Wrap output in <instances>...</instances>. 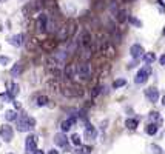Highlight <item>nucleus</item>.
<instances>
[{
	"instance_id": "1",
	"label": "nucleus",
	"mask_w": 165,
	"mask_h": 154,
	"mask_svg": "<svg viewBox=\"0 0 165 154\" xmlns=\"http://www.w3.org/2000/svg\"><path fill=\"white\" fill-rule=\"evenodd\" d=\"M16 123H17V130L20 133H28L36 126V120L33 117H30V116H25V114H22L20 117H17Z\"/></svg>"
},
{
	"instance_id": "2",
	"label": "nucleus",
	"mask_w": 165,
	"mask_h": 154,
	"mask_svg": "<svg viewBox=\"0 0 165 154\" xmlns=\"http://www.w3.org/2000/svg\"><path fill=\"white\" fill-rule=\"evenodd\" d=\"M76 75H79L82 80H88L91 75V66L88 62H82L79 65H76Z\"/></svg>"
},
{
	"instance_id": "3",
	"label": "nucleus",
	"mask_w": 165,
	"mask_h": 154,
	"mask_svg": "<svg viewBox=\"0 0 165 154\" xmlns=\"http://www.w3.org/2000/svg\"><path fill=\"white\" fill-rule=\"evenodd\" d=\"M150 74H151V66H150V65H145L142 69L137 71V74H136V77H134V82H136V83H139V85L145 83L147 79L150 77Z\"/></svg>"
},
{
	"instance_id": "4",
	"label": "nucleus",
	"mask_w": 165,
	"mask_h": 154,
	"mask_svg": "<svg viewBox=\"0 0 165 154\" xmlns=\"http://www.w3.org/2000/svg\"><path fill=\"white\" fill-rule=\"evenodd\" d=\"M37 149V136L30 134L25 140V152L26 154H34Z\"/></svg>"
},
{
	"instance_id": "5",
	"label": "nucleus",
	"mask_w": 165,
	"mask_h": 154,
	"mask_svg": "<svg viewBox=\"0 0 165 154\" xmlns=\"http://www.w3.org/2000/svg\"><path fill=\"white\" fill-rule=\"evenodd\" d=\"M66 97H80L82 94H84V89H82L80 85H73V86H66L63 88L62 91Z\"/></svg>"
},
{
	"instance_id": "6",
	"label": "nucleus",
	"mask_w": 165,
	"mask_h": 154,
	"mask_svg": "<svg viewBox=\"0 0 165 154\" xmlns=\"http://www.w3.org/2000/svg\"><path fill=\"white\" fill-rule=\"evenodd\" d=\"M144 94H145V97H147L150 102H153V103H156V102L159 100V89H156L154 86L147 88L145 91H144Z\"/></svg>"
},
{
	"instance_id": "7",
	"label": "nucleus",
	"mask_w": 165,
	"mask_h": 154,
	"mask_svg": "<svg viewBox=\"0 0 165 154\" xmlns=\"http://www.w3.org/2000/svg\"><path fill=\"white\" fill-rule=\"evenodd\" d=\"M144 53H145V51H144V48H142L139 43H134V45L130 48V54H131V57H133L134 60H139V59L144 56Z\"/></svg>"
},
{
	"instance_id": "8",
	"label": "nucleus",
	"mask_w": 165,
	"mask_h": 154,
	"mask_svg": "<svg viewBox=\"0 0 165 154\" xmlns=\"http://www.w3.org/2000/svg\"><path fill=\"white\" fill-rule=\"evenodd\" d=\"M80 45L84 46V48H90L91 46V42H93V37H91V32L90 31H82V34H80Z\"/></svg>"
},
{
	"instance_id": "9",
	"label": "nucleus",
	"mask_w": 165,
	"mask_h": 154,
	"mask_svg": "<svg viewBox=\"0 0 165 154\" xmlns=\"http://www.w3.org/2000/svg\"><path fill=\"white\" fill-rule=\"evenodd\" d=\"M48 16L46 14H40L37 17V29L40 32H46V26H48Z\"/></svg>"
},
{
	"instance_id": "10",
	"label": "nucleus",
	"mask_w": 165,
	"mask_h": 154,
	"mask_svg": "<svg viewBox=\"0 0 165 154\" xmlns=\"http://www.w3.org/2000/svg\"><path fill=\"white\" fill-rule=\"evenodd\" d=\"M0 136L5 139V142H11L12 137H14V131H12V128L9 125H5L2 128V131H0Z\"/></svg>"
},
{
	"instance_id": "11",
	"label": "nucleus",
	"mask_w": 165,
	"mask_h": 154,
	"mask_svg": "<svg viewBox=\"0 0 165 154\" xmlns=\"http://www.w3.org/2000/svg\"><path fill=\"white\" fill-rule=\"evenodd\" d=\"M54 143H56L57 146H62V148H66L68 146V139L63 133H59L54 136Z\"/></svg>"
},
{
	"instance_id": "12",
	"label": "nucleus",
	"mask_w": 165,
	"mask_h": 154,
	"mask_svg": "<svg viewBox=\"0 0 165 154\" xmlns=\"http://www.w3.org/2000/svg\"><path fill=\"white\" fill-rule=\"evenodd\" d=\"M96 136H97V130L93 126V125H87L85 126V139H88V140H93V139H96Z\"/></svg>"
},
{
	"instance_id": "13",
	"label": "nucleus",
	"mask_w": 165,
	"mask_h": 154,
	"mask_svg": "<svg viewBox=\"0 0 165 154\" xmlns=\"http://www.w3.org/2000/svg\"><path fill=\"white\" fill-rule=\"evenodd\" d=\"M114 17H116V20L119 22V23H123L125 20H128V16H127V11L123 9V8H119L117 9V12L114 14Z\"/></svg>"
},
{
	"instance_id": "14",
	"label": "nucleus",
	"mask_w": 165,
	"mask_h": 154,
	"mask_svg": "<svg viewBox=\"0 0 165 154\" xmlns=\"http://www.w3.org/2000/svg\"><path fill=\"white\" fill-rule=\"evenodd\" d=\"M74 123H76V117H70V119L63 120V122H62V125H60V126H62V131H63V133L70 131V130H71V126H73Z\"/></svg>"
},
{
	"instance_id": "15",
	"label": "nucleus",
	"mask_w": 165,
	"mask_h": 154,
	"mask_svg": "<svg viewBox=\"0 0 165 154\" xmlns=\"http://www.w3.org/2000/svg\"><path fill=\"white\" fill-rule=\"evenodd\" d=\"M102 53L106 57H114V46L109 45V43H103L102 45Z\"/></svg>"
},
{
	"instance_id": "16",
	"label": "nucleus",
	"mask_w": 165,
	"mask_h": 154,
	"mask_svg": "<svg viewBox=\"0 0 165 154\" xmlns=\"http://www.w3.org/2000/svg\"><path fill=\"white\" fill-rule=\"evenodd\" d=\"M74 75H76V65H66L65 66V77L68 80H73Z\"/></svg>"
},
{
	"instance_id": "17",
	"label": "nucleus",
	"mask_w": 165,
	"mask_h": 154,
	"mask_svg": "<svg viewBox=\"0 0 165 154\" xmlns=\"http://www.w3.org/2000/svg\"><path fill=\"white\" fill-rule=\"evenodd\" d=\"M9 43L12 46H20L23 43V34H16V35H12L9 38Z\"/></svg>"
},
{
	"instance_id": "18",
	"label": "nucleus",
	"mask_w": 165,
	"mask_h": 154,
	"mask_svg": "<svg viewBox=\"0 0 165 154\" xmlns=\"http://www.w3.org/2000/svg\"><path fill=\"white\" fill-rule=\"evenodd\" d=\"M144 62H145V65H151L154 60H156V56H154V53H144Z\"/></svg>"
},
{
	"instance_id": "19",
	"label": "nucleus",
	"mask_w": 165,
	"mask_h": 154,
	"mask_svg": "<svg viewBox=\"0 0 165 154\" xmlns=\"http://www.w3.org/2000/svg\"><path fill=\"white\" fill-rule=\"evenodd\" d=\"M19 89H20V88H19V85H17V83H11V88H9L8 94H9L12 99H14V97L19 94Z\"/></svg>"
},
{
	"instance_id": "20",
	"label": "nucleus",
	"mask_w": 165,
	"mask_h": 154,
	"mask_svg": "<svg viewBox=\"0 0 165 154\" xmlns=\"http://www.w3.org/2000/svg\"><path fill=\"white\" fill-rule=\"evenodd\" d=\"M145 133H147V134H150V136H154V134L157 133V126H156L154 123L147 125V126H145Z\"/></svg>"
},
{
	"instance_id": "21",
	"label": "nucleus",
	"mask_w": 165,
	"mask_h": 154,
	"mask_svg": "<svg viewBox=\"0 0 165 154\" xmlns=\"http://www.w3.org/2000/svg\"><path fill=\"white\" fill-rule=\"evenodd\" d=\"M5 117H6V120H8V122L17 120V112H16L14 109H8V111H6V114H5Z\"/></svg>"
},
{
	"instance_id": "22",
	"label": "nucleus",
	"mask_w": 165,
	"mask_h": 154,
	"mask_svg": "<svg viewBox=\"0 0 165 154\" xmlns=\"http://www.w3.org/2000/svg\"><path fill=\"white\" fill-rule=\"evenodd\" d=\"M128 22L133 25V26H136V28H142V22L137 17H134V16H128Z\"/></svg>"
},
{
	"instance_id": "23",
	"label": "nucleus",
	"mask_w": 165,
	"mask_h": 154,
	"mask_svg": "<svg viewBox=\"0 0 165 154\" xmlns=\"http://www.w3.org/2000/svg\"><path fill=\"white\" fill-rule=\"evenodd\" d=\"M137 123H139V122H137L136 119H127V120H125V126L128 128V130H136V128H137Z\"/></svg>"
},
{
	"instance_id": "24",
	"label": "nucleus",
	"mask_w": 165,
	"mask_h": 154,
	"mask_svg": "<svg viewBox=\"0 0 165 154\" xmlns=\"http://www.w3.org/2000/svg\"><path fill=\"white\" fill-rule=\"evenodd\" d=\"M48 97L46 96H39L37 97V106H45V105H48Z\"/></svg>"
},
{
	"instance_id": "25",
	"label": "nucleus",
	"mask_w": 165,
	"mask_h": 154,
	"mask_svg": "<svg viewBox=\"0 0 165 154\" xmlns=\"http://www.w3.org/2000/svg\"><path fill=\"white\" fill-rule=\"evenodd\" d=\"M125 83H127L125 79H116V80L113 82V88L117 89V88H120V86H125Z\"/></svg>"
},
{
	"instance_id": "26",
	"label": "nucleus",
	"mask_w": 165,
	"mask_h": 154,
	"mask_svg": "<svg viewBox=\"0 0 165 154\" xmlns=\"http://www.w3.org/2000/svg\"><path fill=\"white\" fill-rule=\"evenodd\" d=\"M20 72H22V65H20V63H17V65H14V68L11 69V75L16 77V75H19Z\"/></svg>"
},
{
	"instance_id": "27",
	"label": "nucleus",
	"mask_w": 165,
	"mask_h": 154,
	"mask_svg": "<svg viewBox=\"0 0 165 154\" xmlns=\"http://www.w3.org/2000/svg\"><path fill=\"white\" fill-rule=\"evenodd\" d=\"M42 46H43L45 49L51 51V49H54V48H56V42H54V40H49V42H43V43H42Z\"/></svg>"
},
{
	"instance_id": "28",
	"label": "nucleus",
	"mask_w": 165,
	"mask_h": 154,
	"mask_svg": "<svg viewBox=\"0 0 165 154\" xmlns=\"http://www.w3.org/2000/svg\"><path fill=\"white\" fill-rule=\"evenodd\" d=\"M71 142H73L76 146H80V142H82V140H80V136H79V134H73V136H71Z\"/></svg>"
},
{
	"instance_id": "29",
	"label": "nucleus",
	"mask_w": 165,
	"mask_h": 154,
	"mask_svg": "<svg viewBox=\"0 0 165 154\" xmlns=\"http://www.w3.org/2000/svg\"><path fill=\"white\" fill-rule=\"evenodd\" d=\"M9 62H11L9 57H6V56H0V63H2V65H8Z\"/></svg>"
},
{
	"instance_id": "30",
	"label": "nucleus",
	"mask_w": 165,
	"mask_h": 154,
	"mask_svg": "<svg viewBox=\"0 0 165 154\" xmlns=\"http://www.w3.org/2000/svg\"><path fill=\"white\" fill-rule=\"evenodd\" d=\"M99 94H100V86H94L93 91H91V96L96 97V96H99Z\"/></svg>"
},
{
	"instance_id": "31",
	"label": "nucleus",
	"mask_w": 165,
	"mask_h": 154,
	"mask_svg": "<svg viewBox=\"0 0 165 154\" xmlns=\"http://www.w3.org/2000/svg\"><path fill=\"white\" fill-rule=\"evenodd\" d=\"M109 9H111V14L114 16V14H116V12H117V9H119V6H117V3H116V2H113V3H111V6H109Z\"/></svg>"
},
{
	"instance_id": "32",
	"label": "nucleus",
	"mask_w": 165,
	"mask_h": 154,
	"mask_svg": "<svg viewBox=\"0 0 165 154\" xmlns=\"http://www.w3.org/2000/svg\"><path fill=\"white\" fill-rule=\"evenodd\" d=\"M91 152V146H84L80 149V154H90Z\"/></svg>"
},
{
	"instance_id": "33",
	"label": "nucleus",
	"mask_w": 165,
	"mask_h": 154,
	"mask_svg": "<svg viewBox=\"0 0 165 154\" xmlns=\"http://www.w3.org/2000/svg\"><path fill=\"white\" fill-rule=\"evenodd\" d=\"M153 149H156V154H162V149L157 145H153Z\"/></svg>"
},
{
	"instance_id": "34",
	"label": "nucleus",
	"mask_w": 165,
	"mask_h": 154,
	"mask_svg": "<svg viewBox=\"0 0 165 154\" xmlns=\"http://www.w3.org/2000/svg\"><path fill=\"white\" fill-rule=\"evenodd\" d=\"M159 63H160V65H165V54H162V56H160V59H159Z\"/></svg>"
},
{
	"instance_id": "35",
	"label": "nucleus",
	"mask_w": 165,
	"mask_h": 154,
	"mask_svg": "<svg viewBox=\"0 0 165 154\" xmlns=\"http://www.w3.org/2000/svg\"><path fill=\"white\" fill-rule=\"evenodd\" d=\"M48 154H59V151H57V149H49Z\"/></svg>"
},
{
	"instance_id": "36",
	"label": "nucleus",
	"mask_w": 165,
	"mask_h": 154,
	"mask_svg": "<svg viewBox=\"0 0 165 154\" xmlns=\"http://www.w3.org/2000/svg\"><path fill=\"white\" fill-rule=\"evenodd\" d=\"M157 3H159V5H160V6L165 9V3H162V0H157Z\"/></svg>"
},
{
	"instance_id": "37",
	"label": "nucleus",
	"mask_w": 165,
	"mask_h": 154,
	"mask_svg": "<svg viewBox=\"0 0 165 154\" xmlns=\"http://www.w3.org/2000/svg\"><path fill=\"white\" fill-rule=\"evenodd\" d=\"M34 154H45V152H43L42 149H36V152H34Z\"/></svg>"
},
{
	"instance_id": "38",
	"label": "nucleus",
	"mask_w": 165,
	"mask_h": 154,
	"mask_svg": "<svg viewBox=\"0 0 165 154\" xmlns=\"http://www.w3.org/2000/svg\"><path fill=\"white\" fill-rule=\"evenodd\" d=\"M162 105H163V106H165V96H163V97H162Z\"/></svg>"
},
{
	"instance_id": "39",
	"label": "nucleus",
	"mask_w": 165,
	"mask_h": 154,
	"mask_svg": "<svg viewBox=\"0 0 165 154\" xmlns=\"http://www.w3.org/2000/svg\"><path fill=\"white\" fill-rule=\"evenodd\" d=\"M122 2H123V3H128V2H131V0H122Z\"/></svg>"
},
{
	"instance_id": "40",
	"label": "nucleus",
	"mask_w": 165,
	"mask_h": 154,
	"mask_svg": "<svg viewBox=\"0 0 165 154\" xmlns=\"http://www.w3.org/2000/svg\"><path fill=\"white\" fill-rule=\"evenodd\" d=\"M0 2H3V0H0Z\"/></svg>"
},
{
	"instance_id": "41",
	"label": "nucleus",
	"mask_w": 165,
	"mask_h": 154,
	"mask_svg": "<svg viewBox=\"0 0 165 154\" xmlns=\"http://www.w3.org/2000/svg\"><path fill=\"white\" fill-rule=\"evenodd\" d=\"M163 34H165V31H163Z\"/></svg>"
}]
</instances>
